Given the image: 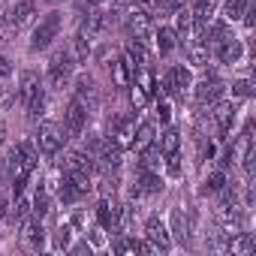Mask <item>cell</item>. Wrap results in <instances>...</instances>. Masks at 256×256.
Wrapping results in <instances>:
<instances>
[{
  "label": "cell",
  "instance_id": "cell-1",
  "mask_svg": "<svg viewBox=\"0 0 256 256\" xmlns=\"http://www.w3.org/2000/svg\"><path fill=\"white\" fill-rule=\"evenodd\" d=\"M60 28H64V12H60V10L46 12V16L40 18V24L34 28V36H30V52H34V54H36V52H46V48L58 40Z\"/></svg>",
  "mask_w": 256,
  "mask_h": 256
},
{
  "label": "cell",
  "instance_id": "cell-2",
  "mask_svg": "<svg viewBox=\"0 0 256 256\" xmlns=\"http://www.w3.org/2000/svg\"><path fill=\"white\" fill-rule=\"evenodd\" d=\"M72 72H76V58H72V52H70V48L54 52V58H52V64H48V72H46L52 90H64V88L70 84Z\"/></svg>",
  "mask_w": 256,
  "mask_h": 256
},
{
  "label": "cell",
  "instance_id": "cell-3",
  "mask_svg": "<svg viewBox=\"0 0 256 256\" xmlns=\"http://www.w3.org/2000/svg\"><path fill=\"white\" fill-rule=\"evenodd\" d=\"M64 142H66V130H64V126H58V124H52V120H42V124H40L36 139H34V145H36L40 154L54 157V154L64 148Z\"/></svg>",
  "mask_w": 256,
  "mask_h": 256
},
{
  "label": "cell",
  "instance_id": "cell-4",
  "mask_svg": "<svg viewBox=\"0 0 256 256\" xmlns=\"http://www.w3.org/2000/svg\"><path fill=\"white\" fill-rule=\"evenodd\" d=\"M157 84H163V88H160V94L184 96V90H190V88H193V72H190V66H181V64H178V66H169ZM160 94H157V96H160Z\"/></svg>",
  "mask_w": 256,
  "mask_h": 256
},
{
  "label": "cell",
  "instance_id": "cell-5",
  "mask_svg": "<svg viewBox=\"0 0 256 256\" xmlns=\"http://www.w3.org/2000/svg\"><path fill=\"white\" fill-rule=\"evenodd\" d=\"M84 124H88V106H84L78 96H72V100L66 102V108H64V130H66V139L82 136V133H84Z\"/></svg>",
  "mask_w": 256,
  "mask_h": 256
},
{
  "label": "cell",
  "instance_id": "cell-6",
  "mask_svg": "<svg viewBox=\"0 0 256 256\" xmlns=\"http://www.w3.org/2000/svg\"><path fill=\"white\" fill-rule=\"evenodd\" d=\"M124 28H126V34H130L133 40L145 42L151 36V16L142 6H133V10H126V16H124Z\"/></svg>",
  "mask_w": 256,
  "mask_h": 256
},
{
  "label": "cell",
  "instance_id": "cell-7",
  "mask_svg": "<svg viewBox=\"0 0 256 256\" xmlns=\"http://www.w3.org/2000/svg\"><path fill=\"white\" fill-rule=\"evenodd\" d=\"M145 241H148L154 250H163V253H169V250H172L169 226H166L157 214H151V217H148V223H145Z\"/></svg>",
  "mask_w": 256,
  "mask_h": 256
},
{
  "label": "cell",
  "instance_id": "cell-8",
  "mask_svg": "<svg viewBox=\"0 0 256 256\" xmlns=\"http://www.w3.org/2000/svg\"><path fill=\"white\" fill-rule=\"evenodd\" d=\"M163 190V178L157 169H145L142 163L136 166V181H133V196H154Z\"/></svg>",
  "mask_w": 256,
  "mask_h": 256
},
{
  "label": "cell",
  "instance_id": "cell-9",
  "mask_svg": "<svg viewBox=\"0 0 256 256\" xmlns=\"http://www.w3.org/2000/svg\"><path fill=\"white\" fill-rule=\"evenodd\" d=\"M133 120L130 118H114V120H108V142L114 145V148H120V151H126V148H133Z\"/></svg>",
  "mask_w": 256,
  "mask_h": 256
},
{
  "label": "cell",
  "instance_id": "cell-10",
  "mask_svg": "<svg viewBox=\"0 0 256 256\" xmlns=\"http://www.w3.org/2000/svg\"><path fill=\"white\" fill-rule=\"evenodd\" d=\"M226 94V84L217 82L214 76H205L196 88H193V96H196V106H214L217 100H223Z\"/></svg>",
  "mask_w": 256,
  "mask_h": 256
},
{
  "label": "cell",
  "instance_id": "cell-11",
  "mask_svg": "<svg viewBox=\"0 0 256 256\" xmlns=\"http://www.w3.org/2000/svg\"><path fill=\"white\" fill-rule=\"evenodd\" d=\"M211 108H214V112H211V118H214V126H217L220 139H223V136H229L232 124H235V118H238V106H235V102H223V100H217Z\"/></svg>",
  "mask_w": 256,
  "mask_h": 256
},
{
  "label": "cell",
  "instance_id": "cell-12",
  "mask_svg": "<svg viewBox=\"0 0 256 256\" xmlns=\"http://www.w3.org/2000/svg\"><path fill=\"white\" fill-rule=\"evenodd\" d=\"M46 229H42V220L40 217H30L24 226H22V241L28 250H46Z\"/></svg>",
  "mask_w": 256,
  "mask_h": 256
},
{
  "label": "cell",
  "instance_id": "cell-13",
  "mask_svg": "<svg viewBox=\"0 0 256 256\" xmlns=\"http://www.w3.org/2000/svg\"><path fill=\"white\" fill-rule=\"evenodd\" d=\"M241 54H244V46H241V40H235V36H229V40H223V42L214 46V58H217L220 64H226V66H235V64L241 60Z\"/></svg>",
  "mask_w": 256,
  "mask_h": 256
},
{
  "label": "cell",
  "instance_id": "cell-14",
  "mask_svg": "<svg viewBox=\"0 0 256 256\" xmlns=\"http://www.w3.org/2000/svg\"><path fill=\"white\" fill-rule=\"evenodd\" d=\"M40 90H42L40 72H36V70H24V72L18 76V100H22V106H28Z\"/></svg>",
  "mask_w": 256,
  "mask_h": 256
},
{
  "label": "cell",
  "instance_id": "cell-15",
  "mask_svg": "<svg viewBox=\"0 0 256 256\" xmlns=\"http://www.w3.org/2000/svg\"><path fill=\"white\" fill-rule=\"evenodd\" d=\"M60 172L64 175H76V172H94V157L84 151H70L60 160Z\"/></svg>",
  "mask_w": 256,
  "mask_h": 256
},
{
  "label": "cell",
  "instance_id": "cell-16",
  "mask_svg": "<svg viewBox=\"0 0 256 256\" xmlns=\"http://www.w3.org/2000/svg\"><path fill=\"white\" fill-rule=\"evenodd\" d=\"M34 16H36V4H34V0H18V4H12V10H10V28L18 30V28L30 24Z\"/></svg>",
  "mask_w": 256,
  "mask_h": 256
},
{
  "label": "cell",
  "instance_id": "cell-17",
  "mask_svg": "<svg viewBox=\"0 0 256 256\" xmlns=\"http://www.w3.org/2000/svg\"><path fill=\"white\" fill-rule=\"evenodd\" d=\"M154 40H157V54H160V58H169V54L178 48V34H175V28H169V24H160V28L154 30Z\"/></svg>",
  "mask_w": 256,
  "mask_h": 256
},
{
  "label": "cell",
  "instance_id": "cell-18",
  "mask_svg": "<svg viewBox=\"0 0 256 256\" xmlns=\"http://www.w3.org/2000/svg\"><path fill=\"white\" fill-rule=\"evenodd\" d=\"M76 96H78L88 108H94V106H96V82H94V76L82 72V76L76 78Z\"/></svg>",
  "mask_w": 256,
  "mask_h": 256
},
{
  "label": "cell",
  "instance_id": "cell-19",
  "mask_svg": "<svg viewBox=\"0 0 256 256\" xmlns=\"http://www.w3.org/2000/svg\"><path fill=\"white\" fill-rule=\"evenodd\" d=\"M154 142H157V148H160L163 157L178 154V148H181V133H178V126H166V130H163Z\"/></svg>",
  "mask_w": 256,
  "mask_h": 256
},
{
  "label": "cell",
  "instance_id": "cell-20",
  "mask_svg": "<svg viewBox=\"0 0 256 256\" xmlns=\"http://www.w3.org/2000/svg\"><path fill=\"white\" fill-rule=\"evenodd\" d=\"M154 139H157V130H154L151 120H142L139 130H133V148L136 151H145L148 145H154Z\"/></svg>",
  "mask_w": 256,
  "mask_h": 256
},
{
  "label": "cell",
  "instance_id": "cell-21",
  "mask_svg": "<svg viewBox=\"0 0 256 256\" xmlns=\"http://www.w3.org/2000/svg\"><path fill=\"white\" fill-rule=\"evenodd\" d=\"M70 42H72L70 48H72V58H76V64H88V54H90V36L78 30V34H76Z\"/></svg>",
  "mask_w": 256,
  "mask_h": 256
},
{
  "label": "cell",
  "instance_id": "cell-22",
  "mask_svg": "<svg viewBox=\"0 0 256 256\" xmlns=\"http://www.w3.org/2000/svg\"><path fill=\"white\" fill-rule=\"evenodd\" d=\"M253 247H256V238H253L250 232H235V235L229 238V250H232V253H238V256L250 253Z\"/></svg>",
  "mask_w": 256,
  "mask_h": 256
},
{
  "label": "cell",
  "instance_id": "cell-23",
  "mask_svg": "<svg viewBox=\"0 0 256 256\" xmlns=\"http://www.w3.org/2000/svg\"><path fill=\"white\" fill-rule=\"evenodd\" d=\"M184 52H187V60H190L193 66H205V64H208V46H202L199 40L187 42V46H184Z\"/></svg>",
  "mask_w": 256,
  "mask_h": 256
},
{
  "label": "cell",
  "instance_id": "cell-24",
  "mask_svg": "<svg viewBox=\"0 0 256 256\" xmlns=\"http://www.w3.org/2000/svg\"><path fill=\"white\" fill-rule=\"evenodd\" d=\"M48 205H52L48 187H40V190H36V196H34V202H30V211H34V217H40V220H42V217H46V214L52 211Z\"/></svg>",
  "mask_w": 256,
  "mask_h": 256
},
{
  "label": "cell",
  "instance_id": "cell-25",
  "mask_svg": "<svg viewBox=\"0 0 256 256\" xmlns=\"http://www.w3.org/2000/svg\"><path fill=\"white\" fill-rule=\"evenodd\" d=\"M226 184H229V181H226V172H223V169H214L211 175H205V181H202V193H220Z\"/></svg>",
  "mask_w": 256,
  "mask_h": 256
},
{
  "label": "cell",
  "instance_id": "cell-26",
  "mask_svg": "<svg viewBox=\"0 0 256 256\" xmlns=\"http://www.w3.org/2000/svg\"><path fill=\"white\" fill-rule=\"evenodd\" d=\"M250 4H253V0H226V4H223V18L226 22H238Z\"/></svg>",
  "mask_w": 256,
  "mask_h": 256
},
{
  "label": "cell",
  "instance_id": "cell-27",
  "mask_svg": "<svg viewBox=\"0 0 256 256\" xmlns=\"http://www.w3.org/2000/svg\"><path fill=\"white\" fill-rule=\"evenodd\" d=\"M24 108H28V118H30V120H40V118L46 114V108H48V100H46V88H42V90H40V94H36V96H34V100L24 106Z\"/></svg>",
  "mask_w": 256,
  "mask_h": 256
},
{
  "label": "cell",
  "instance_id": "cell-28",
  "mask_svg": "<svg viewBox=\"0 0 256 256\" xmlns=\"http://www.w3.org/2000/svg\"><path fill=\"white\" fill-rule=\"evenodd\" d=\"M72 226L70 223H60L58 229H54V241H52V250H66L70 247V241H72Z\"/></svg>",
  "mask_w": 256,
  "mask_h": 256
},
{
  "label": "cell",
  "instance_id": "cell-29",
  "mask_svg": "<svg viewBox=\"0 0 256 256\" xmlns=\"http://www.w3.org/2000/svg\"><path fill=\"white\" fill-rule=\"evenodd\" d=\"M172 232H175V238H178L181 244H190V232H187V220H184V214H181V211H175V214H172Z\"/></svg>",
  "mask_w": 256,
  "mask_h": 256
},
{
  "label": "cell",
  "instance_id": "cell-30",
  "mask_svg": "<svg viewBox=\"0 0 256 256\" xmlns=\"http://www.w3.org/2000/svg\"><path fill=\"white\" fill-rule=\"evenodd\" d=\"M232 96H238V100H250V96H253V82H250V78H238V82H232Z\"/></svg>",
  "mask_w": 256,
  "mask_h": 256
},
{
  "label": "cell",
  "instance_id": "cell-31",
  "mask_svg": "<svg viewBox=\"0 0 256 256\" xmlns=\"http://www.w3.org/2000/svg\"><path fill=\"white\" fill-rule=\"evenodd\" d=\"M28 211H30V199L18 193V199H16V205L10 208V214H12L16 220H24V217H28Z\"/></svg>",
  "mask_w": 256,
  "mask_h": 256
},
{
  "label": "cell",
  "instance_id": "cell-32",
  "mask_svg": "<svg viewBox=\"0 0 256 256\" xmlns=\"http://www.w3.org/2000/svg\"><path fill=\"white\" fill-rule=\"evenodd\" d=\"M130 100H133L136 108H145V106H148V94H145L136 82H130Z\"/></svg>",
  "mask_w": 256,
  "mask_h": 256
},
{
  "label": "cell",
  "instance_id": "cell-33",
  "mask_svg": "<svg viewBox=\"0 0 256 256\" xmlns=\"http://www.w3.org/2000/svg\"><path fill=\"white\" fill-rule=\"evenodd\" d=\"M166 172L172 178H181V160H178V154H169L166 157Z\"/></svg>",
  "mask_w": 256,
  "mask_h": 256
},
{
  "label": "cell",
  "instance_id": "cell-34",
  "mask_svg": "<svg viewBox=\"0 0 256 256\" xmlns=\"http://www.w3.org/2000/svg\"><path fill=\"white\" fill-rule=\"evenodd\" d=\"M157 118H160L163 124L172 120V108H169V102H157Z\"/></svg>",
  "mask_w": 256,
  "mask_h": 256
},
{
  "label": "cell",
  "instance_id": "cell-35",
  "mask_svg": "<svg viewBox=\"0 0 256 256\" xmlns=\"http://www.w3.org/2000/svg\"><path fill=\"white\" fill-rule=\"evenodd\" d=\"M12 76V64H10V58H4V54H0V82H4V78H10Z\"/></svg>",
  "mask_w": 256,
  "mask_h": 256
},
{
  "label": "cell",
  "instance_id": "cell-36",
  "mask_svg": "<svg viewBox=\"0 0 256 256\" xmlns=\"http://www.w3.org/2000/svg\"><path fill=\"white\" fill-rule=\"evenodd\" d=\"M10 100H12V88L0 84V106H10Z\"/></svg>",
  "mask_w": 256,
  "mask_h": 256
},
{
  "label": "cell",
  "instance_id": "cell-37",
  "mask_svg": "<svg viewBox=\"0 0 256 256\" xmlns=\"http://www.w3.org/2000/svg\"><path fill=\"white\" fill-rule=\"evenodd\" d=\"M66 250H70V253H90V244H88V241H78V244H70Z\"/></svg>",
  "mask_w": 256,
  "mask_h": 256
},
{
  "label": "cell",
  "instance_id": "cell-38",
  "mask_svg": "<svg viewBox=\"0 0 256 256\" xmlns=\"http://www.w3.org/2000/svg\"><path fill=\"white\" fill-rule=\"evenodd\" d=\"M6 214H10V202H6V199H4V196H0V220H4V217H6Z\"/></svg>",
  "mask_w": 256,
  "mask_h": 256
},
{
  "label": "cell",
  "instance_id": "cell-39",
  "mask_svg": "<svg viewBox=\"0 0 256 256\" xmlns=\"http://www.w3.org/2000/svg\"><path fill=\"white\" fill-rule=\"evenodd\" d=\"M4 142H6V120L0 118V145H4Z\"/></svg>",
  "mask_w": 256,
  "mask_h": 256
},
{
  "label": "cell",
  "instance_id": "cell-40",
  "mask_svg": "<svg viewBox=\"0 0 256 256\" xmlns=\"http://www.w3.org/2000/svg\"><path fill=\"white\" fill-rule=\"evenodd\" d=\"M54 4H58V0H54Z\"/></svg>",
  "mask_w": 256,
  "mask_h": 256
}]
</instances>
